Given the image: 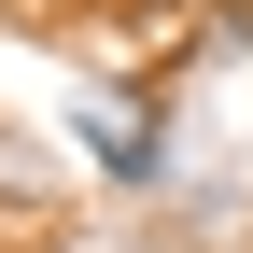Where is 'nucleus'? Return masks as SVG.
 I'll return each instance as SVG.
<instances>
[{"label": "nucleus", "mask_w": 253, "mask_h": 253, "mask_svg": "<svg viewBox=\"0 0 253 253\" xmlns=\"http://www.w3.org/2000/svg\"><path fill=\"white\" fill-rule=\"evenodd\" d=\"M84 155H99L113 183H169V141H155L141 99H99V113H84Z\"/></svg>", "instance_id": "f257e3e1"}]
</instances>
